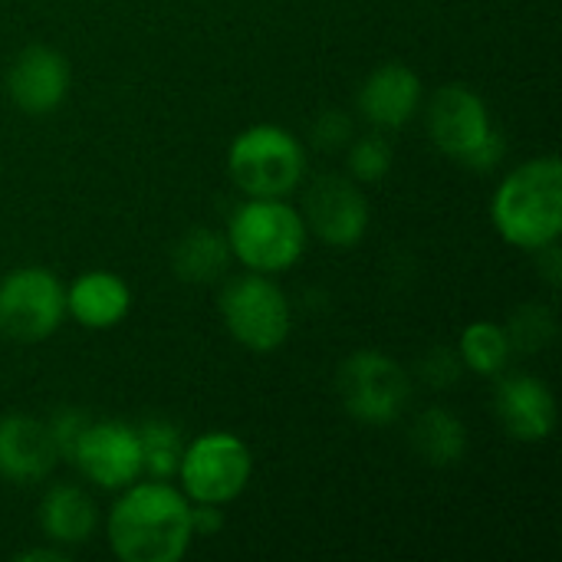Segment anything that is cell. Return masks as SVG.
<instances>
[{
    "instance_id": "obj_1",
    "label": "cell",
    "mask_w": 562,
    "mask_h": 562,
    "mask_svg": "<svg viewBox=\"0 0 562 562\" xmlns=\"http://www.w3.org/2000/svg\"><path fill=\"white\" fill-rule=\"evenodd\" d=\"M109 550L122 562H181L194 543L191 501L168 481H135L105 517Z\"/></svg>"
},
{
    "instance_id": "obj_2",
    "label": "cell",
    "mask_w": 562,
    "mask_h": 562,
    "mask_svg": "<svg viewBox=\"0 0 562 562\" xmlns=\"http://www.w3.org/2000/svg\"><path fill=\"white\" fill-rule=\"evenodd\" d=\"M491 221L504 244L537 254L560 244L562 234V161L540 155L517 165L491 198Z\"/></svg>"
},
{
    "instance_id": "obj_3",
    "label": "cell",
    "mask_w": 562,
    "mask_h": 562,
    "mask_svg": "<svg viewBox=\"0 0 562 562\" xmlns=\"http://www.w3.org/2000/svg\"><path fill=\"white\" fill-rule=\"evenodd\" d=\"M428 135L435 148L464 168L487 175L507 158V138L497 128L491 105L464 82L441 86L428 102Z\"/></svg>"
},
{
    "instance_id": "obj_4",
    "label": "cell",
    "mask_w": 562,
    "mask_h": 562,
    "mask_svg": "<svg viewBox=\"0 0 562 562\" xmlns=\"http://www.w3.org/2000/svg\"><path fill=\"white\" fill-rule=\"evenodd\" d=\"M231 257L254 273H283L306 254V221L286 198H247L227 221Z\"/></svg>"
},
{
    "instance_id": "obj_5",
    "label": "cell",
    "mask_w": 562,
    "mask_h": 562,
    "mask_svg": "<svg viewBox=\"0 0 562 562\" xmlns=\"http://www.w3.org/2000/svg\"><path fill=\"white\" fill-rule=\"evenodd\" d=\"M227 171L247 198H286L306 175V148L283 125H250L234 135Z\"/></svg>"
},
{
    "instance_id": "obj_6",
    "label": "cell",
    "mask_w": 562,
    "mask_h": 562,
    "mask_svg": "<svg viewBox=\"0 0 562 562\" xmlns=\"http://www.w3.org/2000/svg\"><path fill=\"white\" fill-rule=\"evenodd\" d=\"M217 310L234 342L247 352L267 356L290 339L293 310L270 273L247 270L240 277H231L221 290Z\"/></svg>"
},
{
    "instance_id": "obj_7",
    "label": "cell",
    "mask_w": 562,
    "mask_h": 562,
    "mask_svg": "<svg viewBox=\"0 0 562 562\" xmlns=\"http://www.w3.org/2000/svg\"><path fill=\"white\" fill-rule=\"evenodd\" d=\"M175 477L191 504L227 507L250 487L254 454L244 438L231 431H207L184 445Z\"/></svg>"
},
{
    "instance_id": "obj_8",
    "label": "cell",
    "mask_w": 562,
    "mask_h": 562,
    "mask_svg": "<svg viewBox=\"0 0 562 562\" xmlns=\"http://www.w3.org/2000/svg\"><path fill=\"white\" fill-rule=\"evenodd\" d=\"M336 392L346 408L362 425H392L402 418L412 398L408 372L385 352L359 349L336 372Z\"/></svg>"
},
{
    "instance_id": "obj_9",
    "label": "cell",
    "mask_w": 562,
    "mask_h": 562,
    "mask_svg": "<svg viewBox=\"0 0 562 562\" xmlns=\"http://www.w3.org/2000/svg\"><path fill=\"white\" fill-rule=\"evenodd\" d=\"M66 319V286L46 267H16L0 280V336L43 342Z\"/></svg>"
},
{
    "instance_id": "obj_10",
    "label": "cell",
    "mask_w": 562,
    "mask_h": 562,
    "mask_svg": "<svg viewBox=\"0 0 562 562\" xmlns=\"http://www.w3.org/2000/svg\"><path fill=\"white\" fill-rule=\"evenodd\" d=\"M69 461L99 491H125L142 477L138 428L125 422H89L79 435Z\"/></svg>"
},
{
    "instance_id": "obj_11",
    "label": "cell",
    "mask_w": 562,
    "mask_h": 562,
    "mask_svg": "<svg viewBox=\"0 0 562 562\" xmlns=\"http://www.w3.org/2000/svg\"><path fill=\"white\" fill-rule=\"evenodd\" d=\"M300 214L306 221V231L336 250L359 247L369 231V201L359 184L342 175H326L313 181Z\"/></svg>"
},
{
    "instance_id": "obj_12",
    "label": "cell",
    "mask_w": 562,
    "mask_h": 562,
    "mask_svg": "<svg viewBox=\"0 0 562 562\" xmlns=\"http://www.w3.org/2000/svg\"><path fill=\"white\" fill-rule=\"evenodd\" d=\"M72 86L69 59L53 46H26L7 69V95L26 115L56 112Z\"/></svg>"
},
{
    "instance_id": "obj_13",
    "label": "cell",
    "mask_w": 562,
    "mask_h": 562,
    "mask_svg": "<svg viewBox=\"0 0 562 562\" xmlns=\"http://www.w3.org/2000/svg\"><path fill=\"white\" fill-rule=\"evenodd\" d=\"M422 102L425 86L405 63H382L359 86V115L379 132L405 128L422 112Z\"/></svg>"
},
{
    "instance_id": "obj_14",
    "label": "cell",
    "mask_w": 562,
    "mask_h": 562,
    "mask_svg": "<svg viewBox=\"0 0 562 562\" xmlns=\"http://www.w3.org/2000/svg\"><path fill=\"white\" fill-rule=\"evenodd\" d=\"M494 412L514 441L540 445L557 431V398L537 375H497Z\"/></svg>"
},
{
    "instance_id": "obj_15",
    "label": "cell",
    "mask_w": 562,
    "mask_h": 562,
    "mask_svg": "<svg viewBox=\"0 0 562 562\" xmlns=\"http://www.w3.org/2000/svg\"><path fill=\"white\" fill-rule=\"evenodd\" d=\"M59 464V448L49 435L46 422L30 415H3L0 418V477L30 487L53 474Z\"/></svg>"
},
{
    "instance_id": "obj_16",
    "label": "cell",
    "mask_w": 562,
    "mask_h": 562,
    "mask_svg": "<svg viewBox=\"0 0 562 562\" xmlns=\"http://www.w3.org/2000/svg\"><path fill=\"white\" fill-rule=\"evenodd\" d=\"M132 310L128 283L112 270H89L79 273L66 286V316H72L82 329L105 333L115 329Z\"/></svg>"
},
{
    "instance_id": "obj_17",
    "label": "cell",
    "mask_w": 562,
    "mask_h": 562,
    "mask_svg": "<svg viewBox=\"0 0 562 562\" xmlns=\"http://www.w3.org/2000/svg\"><path fill=\"white\" fill-rule=\"evenodd\" d=\"M36 524L43 530V537L56 547H82L92 540L95 527H99V510L95 501L76 487V484H53L36 510Z\"/></svg>"
},
{
    "instance_id": "obj_18",
    "label": "cell",
    "mask_w": 562,
    "mask_h": 562,
    "mask_svg": "<svg viewBox=\"0 0 562 562\" xmlns=\"http://www.w3.org/2000/svg\"><path fill=\"white\" fill-rule=\"evenodd\" d=\"M412 448L431 468H454L468 454V428L448 408H425L412 422Z\"/></svg>"
},
{
    "instance_id": "obj_19",
    "label": "cell",
    "mask_w": 562,
    "mask_h": 562,
    "mask_svg": "<svg viewBox=\"0 0 562 562\" xmlns=\"http://www.w3.org/2000/svg\"><path fill=\"white\" fill-rule=\"evenodd\" d=\"M227 237L211 227H191L171 247V270L181 283H217L231 267Z\"/></svg>"
},
{
    "instance_id": "obj_20",
    "label": "cell",
    "mask_w": 562,
    "mask_h": 562,
    "mask_svg": "<svg viewBox=\"0 0 562 562\" xmlns=\"http://www.w3.org/2000/svg\"><path fill=\"white\" fill-rule=\"evenodd\" d=\"M458 356L461 366L481 379H497L507 366H510V339L507 329L501 323L491 319H477L471 326H464L461 339H458Z\"/></svg>"
},
{
    "instance_id": "obj_21",
    "label": "cell",
    "mask_w": 562,
    "mask_h": 562,
    "mask_svg": "<svg viewBox=\"0 0 562 562\" xmlns=\"http://www.w3.org/2000/svg\"><path fill=\"white\" fill-rule=\"evenodd\" d=\"M138 441H142V474H148L151 481H171L178 474L188 445L181 438V428L168 418H151L138 425Z\"/></svg>"
},
{
    "instance_id": "obj_22",
    "label": "cell",
    "mask_w": 562,
    "mask_h": 562,
    "mask_svg": "<svg viewBox=\"0 0 562 562\" xmlns=\"http://www.w3.org/2000/svg\"><path fill=\"white\" fill-rule=\"evenodd\" d=\"M507 339H510V349L514 352H524V356H533V352H543L553 336H557V319L550 313V306H540V303H527L520 310H514V316L507 319Z\"/></svg>"
},
{
    "instance_id": "obj_23",
    "label": "cell",
    "mask_w": 562,
    "mask_h": 562,
    "mask_svg": "<svg viewBox=\"0 0 562 562\" xmlns=\"http://www.w3.org/2000/svg\"><path fill=\"white\" fill-rule=\"evenodd\" d=\"M346 161H349L352 181H359V184H375V181H382V178L392 171L395 151H392V145H389L379 132H372V135H362V138L349 142Z\"/></svg>"
},
{
    "instance_id": "obj_24",
    "label": "cell",
    "mask_w": 562,
    "mask_h": 562,
    "mask_svg": "<svg viewBox=\"0 0 562 562\" xmlns=\"http://www.w3.org/2000/svg\"><path fill=\"white\" fill-rule=\"evenodd\" d=\"M461 372L464 366H461L458 349L438 346V349H428V356L422 359V379L435 389H451L461 379Z\"/></svg>"
},
{
    "instance_id": "obj_25",
    "label": "cell",
    "mask_w": 562,
    "mask_h": 562,
    "mask_svg": "<svg viewBox=\"0 0 562 562\" xmlns=\"http://www.w3.org/2000/svg\"><path fill=\"white\" fill-rule=\"evenodd\" d=\"M92 418L86 415V412H79V408H63V412H56L46 425H49V435H53V441H56V448H59V458H66L69 461V454H72V448H76V441H79V435L86 431V425H89Z\"/></svg>"
},
{
    "instance_id": "obj_26",
    "label": "cell",
    "mask_w": 562,
    "mask_h": 562,
    "mask_svg": "<svg viewBox=\"0 0 562 562\" xmlns=\"http://www.w3.org/2000/svg\"><path fill=\"white\" fill-rule=\"evenodd\" d=\"M313 145L316 148H342V145H349L352 142V122H349V115L346 112H339V109H333V112H323L316 122H313Z\"/></svg>"
},
{
    "instance_id": "obj_27",
    "label": "cell",
    "mask_w": 562,
    "mask_h": 562,
    "mask_svg": "<svg viewBox=\"0 0 562 562\" xmlns=\"http://www.w3.org/2000/svg\"><path fill=\"white\" fill-rule=\"evenodd\" d=\"M191 530L194 537H214L224 530V507L217 504H191Z\"/></svg>"
},
{
    "instance_id": "obj_28",
    "label": "cell",
    "mask_w": 562,
    "mask_h": 562,
    "mask_svg": "<svg viewBox=\"0 0 562 562\" xmlns=\"http://www.w3.org/2000/svg\"><path fill=\"white\" fill-rule=\"evenodd\" d=\"M537 257V267L543 270V280L557 290L560 286V273H562V260H560V247L557 244H550V247H543V250H537L533 254Z\"/></svg>"
},
{
    "instance_id": "obj_29",
    "label": "cell",
    "mask_w": 562,
    "mask_h": 562,
    "mask_svg": "<svg viewBox=\"0 0 562 562\" xmlns=\"http://www.w3.org/2000/svg\"><path fill=\"white\" fill-rule=\"evenodd\" d=\"M13 560L16 562H66L69 557H66V550H63V547H56V543H53L49 550H46V547H30V550H20Z\"/></svg>"
}]
</instances>
